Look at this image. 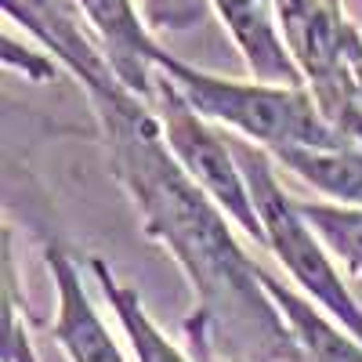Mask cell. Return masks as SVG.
Segmentation results:
<instances>
[{
    "mask_svg": "<svg viewBox=\"0 0 362 362\" xmlns=\"http://www.w3.org/2000/svg\"><path fill=\"white\" fill-rule=\"evenodd\" d=\"M116 181L138 206L145 232L167 247L196 293L221 355L247 362H300L297 337L257 279V261L232 239L228 214L185 174L163 141L156 109L127 87L90 95Z\"/></svg>",
    "mask_w": 362,
    "mask_h": 362,
    "instance_id": "1",
    "label": "cell"
},
{
    "mask_svg": "<svg viewBox=\"0 0 362 362\" xmlns=\"http://www.w3.org/2000/svg\"><path fill=\"white\" fill-rule=\"evenodd\" d=\"M206 119L221 124L225 131H235L268 153H279L290 145L308 148H341L351 145V138L334 127L319 109L315 95L308 87H279V83H239L214 73H203L181 58L160 51L156 62Z\"/></svg>",
    "mask_w": 362,
    "mask_h": 362,
    "instance_id": "2",
    "label": "cell"
},
{
    "mask_svg": "<svg viewBox=\"0 0 362 362\" xmlns=\"http://www.w3.org/2000/svg\"><path fill=\"white\" fill-rule=\"evenodd\" d=\"M225 134H228V145H232L239 167L247 174V185L254 192L257 214H261L264 232H268V250L283 261V268L305 290V297H312L329 319H337L348 334H355L362 341V308L355 305V297L348 293L344 279L337 276L334 261L322 250L326 243L319 239V232L308 225V218L300 214V206L279 185L276 163H272L276 156L264 145H257L243 134H232V131H225Z\"/></svg>",
    "mask_w": 362,
    "mask_h": 362,
    "instance_id": "3",
    "label": "cell"
},
{
    "mask_svg": "<svg viewBox=\"0 0 362 362\" xmlns=\"http://www.w3.org/2000/svg\"><path fill=\"white\" fill-rule=\"evenodd\" d=\"M156 90L160 95H156L153 109H156V119L163 127V141L177 156V163L185 167V174L254 239V243L268 247L264 221L257 214L247 174H243V167H239L232 145H228V134L218 131L214 119H206L185 95H181V87L160 66H156Z\"/></svg>",
    "mask_w": 362,
    "mask_h": 362,
    "instance_id": "4",
    "label": "cell"
},
{
    "mask_svg": "<svg viewBox=\"0 0 362 362\" xmlns=\"http://www.w3.org/2000/svg\"><path fill=\"white\" fill-rule=\"evenodd\" d=\"M272 11L293 62L308 80V90L337 127L355 105H362L355 80L362 69L358 29L348 22L344 8H334L329 0H272Z\"/></svg>",
    "mask_w": 362,
    "mask_h": 362,
    "instance_id": "5",
    "label": "cell"
},
{
    "mask_svg": "<svg viewBox=\"0 0 362 362\" xmlns=\"http://www.w3.org/2000/svg\"><path fill=\"white\" fill-rule=\"evenodd\" d=\"M4 11L87 87V95H109L124 87L98 37L87 33V18L76 0H4Z\"/></svg>",
    "mask_w": 362,
    "mask_h": 362,
    "instance_id": "6",
    "label": "cell"
},
{
    "mask_svg": "<svg viewBox=\"0 0 362 362\" xmlns=\"http://www.w3.org/2000/svg\"><path fill=\"white\" fill-rule=\"evenodd\" d=\"M90 33L98 37L116 80L145 105H156V62L160 44L145 33V22L138 18L131 0H76Z\"/></svg>",
    "mask_w": 362,
    "mask_h": 362,
    "instance_id": "7",
    "label": "cell"
},
{
    "mask_svg": "<svg viewBox=\"0 0 362 362\" xmlns=\"http://www.w3.org/2000/svg\"><path fill=\"white\" fill-rule=\"evenodd\" d=\"M44 261L58 293V315H54L51 334L66 348L69 362H127L124 351L116 348L112 334L105 329V322L98 319L95 305H90L76 261L58 243L44 247Z\"/></svg>",
    "mask_w": 362,
    "mask_h": 362,
    "instance_id": "8",
    "label": "cell"
},
{
    "mask_svg": "<svg viewBox=\"0 0 362 362\" xmlns=\"http://www.w3.org/2000/svg\"><path fill=\"white\" fill-rule=\"evenodd\" d=\"M210 8L221 15L254 80L279 87H308L305 73L283 40L272 4H264V0H210Z\"/></svg>",
    "mask_w": 362,
    "mask_h": 362,
    "instance_id": "9",
    "label": "cell"
},
{
    "mask_svg": "<svg viewBox=\"0 0 362 362\" xmlns=\"http://www.w3.org/2000/svg\"><path fill=\"white\" fill-rule=\"evenodd\" d=\"M257 279L264 283V290L276 300V308L290 322L305 358H312V362H362V341L355 334H348L337 319L329 322L312 297H300L297 290L279 283L268 268H257Z\"/></svg>",
    "mask_w": 362,
    "mask_h": 362,
    "instance_id": "10",
    "label": "cell"
},
{
    "mask_svg": "<svg viewBox=\"0 0 362 362\" xmlns=\"http://www.w3.org/2000/svg\"><path fill=\"white\" fill-rule=\"evenodd\" d=\"M290 174L308 181L312 189L326 192L344 206H362V145H341V148H308L290 145L272 153Z\"/></svg>",
    "mask_w": 362,
    "mask_h": 362,
    "instance_id": "11",
    "label": "cell"
},
{
    "mask_svg": "<svg viewBox=\"0 0 362 362\" xmlns=\"http://www.w3.org/2000/svg\"><path fill=\"white\" fill-rule=\"evenodd\" d=\"M87 268L95 272V279H98L105 300L112 305V312L119 315V322H124V334H127V341H131L138 362H189L185 355H181V351L160 334V326L145 315L138 293L119 283V279L112 276V268H109L102 257H90Z\"/></svg>",
    "mask_w": 362,
    "mask_h": 362,
    "instance_id": "12",
    "label": "cell"
},
{
    "mask_svg": "<svg viewBox=\"0 0 362 362\" xmlns=\"http://www.w3.org/2000/svg\"><path fill=\"white\" fill-rule=\"evenodd\" d=\"M297 206L319 232L326 250L341 264H348V272L362 276V206H344V203H297Z\"/></svg>",
    "mask_w": 362,
    "mask_h": 362,
    "instance_id": "13",
    "label": "cell"
},
{
    "mask_svg": "<svg viewBox=\"0 0 362 362\" xmlns=\"http://www.w3.org/2000/svg\"><path fill=\"white\" fill-rule=\"evenodd\" d=\"M141 8L156 33H185L206 18L210 0H141Z\"/></svg>",
    "mask_w": 362,
    "mask_h": 362,
    "instance_id": "14",
    "label": "cell"
},
{
    "mask_svg": "<svg viewBox=\"0 0 362 362\" xmlns=\"http://www.w3.org/2000/svg\"><path fill=\"white\" fill-rule=\"evenodd\" d=\"M185 337H189L192 362H247V358H239V355H221V351L214 348V337H210L206 322H203L196 312L185 319Z\"/></svg>",
    "mask_w": 362,
    "mask_h": 362,
    "instance_id": "15",
    "label": "cell"
},
{
    "mask_svg": "<svg viewBox=\"0 0 362 362\" xmlns=\"http://www.w3.org/2000/svg\"><path fill=\"white\" fill-rule=\"evenodd\" d=\"M4 66L11 73H25L33 80H51L54 76V66L47 62V58H40L33 51H22V44H15L11 37H4Z\"/></svg>",
    "mask_w": 362,
    "mask_h": 362,
    "instance_id": "16",
    "label": "cell"
},
{
    "mask_svg": "<svg viewBox=\"0 0 362 362\" xmlns=\"http://www.w3.org/2000/svg\"><path fill=\"white\" fill-rule=\"evenodd\" d=\"M337 127H341V131H344V134H348L355 145H362V105H355V109H351V112L341 119Z\"/></svg>",
    "mask_w": 362,
    "mask_h": 362,
    "instance_id": "17",
    "label": "cell"
},
{
    "mask_svg": "<svg viewBox=\"0 0 362 362\" xmlns=\"http://www.w3.org/2000/svg\"><path fill=\"white\" fill-rule=\"evenodd\" d=\"M355 80H358V98H362V69L355 73Z\"/></svg>",
    "mask_w": 362,
    "mask_h": 362,
    "instance_id": "18",
    "label": "cell"
},
{
    "mask_svg": "<svg viewBox=\"0 0 362 362\" xmlns=\"http://www.w3.org/2000/svg\"><path fill=\"white\" fill-rule=\"evenodd\" d=\"M329 4H334V8H344V4H341V0H329Z\"/></svg>",
    "mask_w": 362,
    "mask_h": 362,
    "instance_id": "19",
    "label": "cell"
},
{
    "mask_svg": "<svg viewBox=\"0 0 362 362\" xmlns=\"http://www.w3.org/2000/svg\"><path fill=\"white\" fill-rule=\"evenodd\" d=\"M264 4H272V0H264Z\"/></svg>",
    "mask_w": 362,
    "mask_h": 362,
    "instance_id": "20",
    "label": "cell"
}]
</instances>
